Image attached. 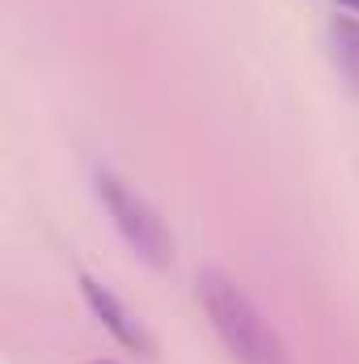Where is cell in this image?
Returning <instances> with one entry per match:
<instances>
[{"mask_svg": "<svg viewBox=\"0 0 359 364\" xmlns=\"http://www.w3.org/2000/svg\"><path fill=\"white\" fill-rule=\"evenodd\" d=\"M199 301H203L220 343L233 352L237 364H287V352H283L275 326L224 272H211V267L199 272Z\"/></svg>", "mask_w": 359, "mask_h": 364, "instance_id": "6da1fadb", "label": "cell"}, {"mask_svg": "<svg viewBox=\"0 0 359 364\" xmlns=\"http://www.w3.org/2000/svg\"><path fill=\"white\" fill-rule=\"evenodd\" d=\"M93 191H97L101 208L110 212V220H114L118 237L131 246V255H136V259H144V263H148V267H157V272L174 263V237H170L165 220L157 216V208H153L136 186H127L114 170L97 166V174H93Z\"/></svg>", "mask_w": 359, "mask_h": 364, "instance_id": "7a4b0ae2", "label": "cell"}, {"mask_svg": "<svg viewBox=\"0 0 359 364\" xmlns=\"http://www.w3.org/2000/svg\"><path fill=\"white\" fill-rule=\"evenodd\" d=\"M81 292H85V305L97 314V322H101L123 348H131V352H140V356H153V339H148V331L140 326V318H131V309H127L106 284H97L93 275H81Z\"/></svg>", "mask_w": 359, "mask_h": 364, "instance_id": "3957f363", "label": "cell"}, {"mask_svg": "<svg viewBox=\"0 0 359 364\" xmlns=\"http://www.w3.org/2000/svg\"><path fill=\"white\" fill-rule=\"evenodd\" d=\"M330 55L338 64V73L359 90V21L355 17H330Z\"/></svg>", "mask_w": 359, "mask_h": 364, "instance_id": "277c9868", "label": "cell"}, {"mask_svg": "<svg viewBox=\"0 0 359 364\" xmlns=\"http://www.w3.org/2000/svg\"><path fill=\"white\" fill-rule=\"evenodd\" d=\"M338 4H347V9H355L359 13V0H338Z\"/></svg>", "mask_w": 359, "mask_h": 364, "instance_id": "5b68a950", "label": "cell"}, {"mask_svg": "<svg viewBox=\"0 0 359 364\" xmlns=\"http://www.w3.org/2000/svg\"><path fill=\"white\" fill-rule=\"evenodd\" d=\"M89 364H114V360H89Z\"/></svg>", "mask_w": 359, "mask_h": 364, "instance_id": "8992f818", "label": "cell"}]
</instances>
